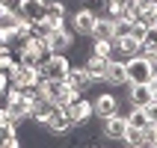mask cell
Segmentation results:
<instances>
[{
  "mask_svg": "<svg viewBox=\"0 0 157 148\" xmlns=\"http://www.w3.org/2000/svg\"><path fill=\"white\" fill-rule=\"evenodd\" d=\"M124 74H128V83H148L151 80V62L148 53H133L124 59Z\"/></svg>",
  "mask_w": 157,
  "mask_h": 148,
  "instance_id": "cell-1",
  "label": "cell"
},
{
  "mask_svg": "<svg viewBox=\"0 0 157 148\" xmlns=\"http://www.w3.org/2000/svg\"><path fill=\"white\" fill-rule=\"evenodd\" d=\"M39 68H42V74H44L48 80H65V77H68L71 62H68V56H65V53H51V59L42 62Z\"/></svg>",
  "mask_w": 157,
  "mask_h": 148,
  "instance_id": "cell-2",
  "label": "cell"
},
{
  "mask_svg": "<svg viewBox=\"0 0 157 148\" xmlns=\"http://www.w3.org/2000/svg\"><path fill=\"white\" fill-rule=\"evenodd\" d=\"M113 53L119 59H128L133 53H142V47H140V42H136L131 33H119V36H113Z\"/></svg>",
  "mask_w": 157,
  "mask_h": 148,
  "instance_id": "cell-3",
  "label": "cell"
},
{
  "mask_svg": "<svg viewBox=\"0 0 157 148\" xmlns=\"http://www.w3.org/2000/svg\"><path fill=\"white\" fill-rule=\"evenodd\" d=\"M65 113L71 116V122H74V127H77V124H89V119H92V113H95V110H92V104H89V101H83V98L77 95L71 104H65Z\"/></svg>",
  "mask_w": 157,
  "mask_h": 148,
  "instance_id": "cell-4",
  "label": "cell"
},
{
  "mask_svg": "<svg viewBox=\"0 0 157 148\" xmlns=\"http://www.w3.org/2000/svg\"><path fill=\"white\" fill-rule=\"evenodd\" d=\"M48 47H51V53H68L71 47H74V36H71L65 27H56V30H51V36H48Z\"/></svg>",
  "mask_w": 157,
  "mask_h": 148,
  "instance_id": "cell-5",
  "label": "cell"
},
{
  "mask_svg": "<svg viewBox=\"0 0 157 148\" xmlns=\"http://www.w3.org/2000/svg\"><path fill=\"white\" fill-rule=\"evenodd\" d=\"M95 18H98V12H95V9H89V6H80L77 12H74V18H71V24H74V30H77L80 36H92Z\"/></svg>",
  "mask_w": 157,
  "mask_h": 148,
  "instance_id": "cell-6",
  "label": "cell"
},
{
  "mask_svg": "<svg viewBox=\"0 0 157 148\" xmlns=\"http://www.w3.org/2000/svg\"><path fill=\"white\" fill-rule=\"evenodd\" d=\"M18 18H24V21H39V18H44V0H18L15 6Z\"/></svg>",
  "mask_w": 157,
  "mask_h": 148,
  "instance_id": "cell-7",
  "label": "cell"
},
{
  "mask_svg": "<svg viewBox=\"0 0 157 148\" xmlns=\"http://www.w3.org/2000/svg\"><path fill=\"white\" fill-rule=\"evenodd\" d=\"M104 83H113V86H124V83H128V74H124V59H119V56H110V59H107Z\"/></svg>",
  "mask_w": 157,
  "mask_h": 148,
  "instance_id": "cell-8",
  "label": "cell"
},
{
  "mask_svg": "<svg viewBox=\"0 0 157 148\" xmlns=\"http://www.w3.org/2000/svg\"><path fill=\"white\" fill-rule=\"evenodd\" d=\"M48 127H51V133H56V136H65V133L74 131V122H71V116L65 113V107H56V110H53Z\"/></svg>",
  "mask_w": 157,
  "mask_h": 148,
  "instance_id": "cell-9",
  "label": "cell"
},
{
  "mask_svg": "<svg viewBox=\"0 0 157 148\" xmlns=\"http://www.w3.org/2000/svg\"><path fill=\"white\" fill-rule=\"evenodd\" d=\"M128 101L131 107H145L148 101H154L148 83H128Z\"/></svg>",
  "mask_w": 157,
  "mask_h": 148,
  "instance_id": "cell-10",
  "label": "cell"
},
{
  "mask_svg": "<svg viewBox=\"0 0 157 148\" xmlns=\"http://www.w3.org/2000/svg\"><path fill=\"white\" fill-rule=\"evenodd\" d=\"M124 131H128V119H124V116L113 113V116L104 119V136H107V139H122Z\"/></svg>",
  "mask_w": 157,
  "mask_h": 148,
  "instance_id": "cell-11",
  "label": "cell"
},
{
  "mask_svg": "<svg viewBox=\"0 0 157 148\" xmlns=\"http://www.w3.org/2000/svg\"><path fill=\"white\" fill-rule=\"evenodd\" d=\"M113 33H116V21H110L107 15H98L95 27H92V39L95 42H113Z\"/></svg>",
  "mask_w": 157,
  "mask_h": 148,
  "instance_id": "cell-12",
  "label": "cell"
},
{
  "mask_svg": "<svg viewBox=\"0 0 157 148\" xmlns=\"http://www.w3.org/2000/svg\"><path fill=\"white\" fill-rule=\"evenodd\" d=\"M92 110H95V116L107 119V116L119 113V98H116V95H110V92H101V95H98V101L92 104Z\"/></svg>",
  "mask_w": 157,
  "mask_h": 148,
  "instance_id": "cell-13",
  "label": "cell"
},
{
  "mask_svg": "<svg viewBox=\"0 0 157 148\" xmlns=\"http://www.w3.org/2000/svg\"><path fill=\"white\" fill-rule=\"evenodd\" d=\"M83 68H86V74H89L92 83H104V71H107V59H104V56L92 53V56L83 62Z\"/></svg>",
  "mask_w": 157,
  "mask_h": 148,
  "instance_id": "cell-14",
  "label": "cell"
},
{
  "mask_svg": "<svg viewBox=\"0 0 157 148\" xmlns=\"http://www.w3.org/2000/svg\"><path fill=\"white\" fill-rule=\"evenodd\" d=\"M65 80H68V83L77 89V92H83V89L92 86V80H89V74H86V68H83V65H71V68H68V77H65Z\"/></svg>",
  "mask_w": 157,
  "mask_h": 148,
  "instance_id": "cell-15",
  "label": "cell"
},
{
  "mask_svg": "<svg viewBox=\"0 0 157 148\" xmlns=\"http://www.w3.org/2000/svg\"><path fill=\"white\" fill-rule=\"evenodd\" d=\"M6 107H9V113L15 116V119H30V107H33V101H30L27 95H21L18 101H9Z\"/></svg>",
  "mask_w": 157,
  "mask_h": 148,
  "instance_id": "cell-16",
  "label": "cell"
},
{
  "mask_svg": "<svg viewBox=\"0 0 157 148\" xmlns=\"http://www.w3.org/2000/svg\"><path fill=\"white\" fill-rule=\"evenodd\" d=\"M124 119H128V124H131V127H140V131L151 122L148 113H145V107H131V113L124 116Z\"/></svg>",
  "mask_w": 157,
  "mask_h": 148,
  "instance_id": "cell-17",
  "label": "cell"
},
{
  "mask_svg": "<svg viewBox=\"0 0 157 148\" xmlns=\"http://www.w3.org/2000/svg\"><path fill=\"white\" fill-rule=\"evenodd\" d=\"M140 47H142V53H154L157 51V24L145 27V36H142Z\"/></svg>",
  "mask_w": 157,
  "mask_h": 148,
  "instance_id": "cell-18",
  "label": "cell"
},
{
  "mask_svg": "<svg viewBox=\"0 0 157 148\" xmlns=\"http://www.w3.org/2000/svg\"><path fill=\"white\" fill-rule=\"evenodd\" d=\"M18 124H21V119H15V116L9 113V107H0V127H12V131H18Z\"/></svg>",
  "mask_w": 157,
  "mask_h": 148,
  "instance_id": "cell-19",
  "label": "cell"
},
{
  "mask_svg": "<svg viewBox=\"0 0 157 148\" xmlns=\"http://www.w3.org/2000/svg\"><path fill=\"white\" fill-rule=\"evenodd\" d=\"M122 142H124V145H142V131H140V127H131V124H128V131H124Z\"/></svg>",
  "mask_w": 157,
  "mask_h": 148,
  "instance_id": "cell-20",
  "label": "cell"
},
{
  "mask_svg": "<svg viewBox=\"0 0 157 148\" xmlns=\"http://www.w3.org/2000/svg\"><path fill=\"white\" fill-rule=\"evenodd\" d=\"M15 39H18V42L30 39V21H24V18H18V21H15Z\"/></svg>",
  "mask_w": 157,
  "mask_h": 148,
  "instance_id": "cell-21",
  "label": "cell"
},
{
  "mask_svg": "<svg viewBox=\"0 0 157 148\" xmlns=\"http://www.w3.org/2000/svg\"><path fill=\"white\" fill-rule=\"evenodd\" d=\"M92 53H98V56H104V59H110V56H116V53H113V42H95V47H92Z\"/></svg>",
  "mask_w": 157,
  "mask_h": 148,
  "instance_id": "cell-22",
  "label": "cell"
},
{
  "mask_svg": "<svg viewBox=\"0 0 157 148\" xmlns=\"http://www.w3.org/2000/svg\"><path fill=\"white\" fill-rule=\"evenodd\" d=\"M0 145H6V148H18V145H21V139H18V131H9L6 136H0Z\"/></svg>",
  "mask_w": 157,
  "mask_h": 148,
  "instance_id": "cell-23",
  "label": "cell"
},
{
  "mask_svg": "<svg viewBox=\"0 0 157 148\" xmlns=\"http://www.w3.org/2000/svg\"><path fill=\"white\" fill-rule=\"evenodd\" d=\"M12 86V80H9V74L6 71H0V95H6V89Z\"/></svg>",
  "mask_w": 157,
  "mask_h": 148,
  "instance_id": "cell-24",
  "label": "cell"
},
{
  "mask_svg": "<svg viewBox=\"0 0 157 148\" xmlns=\"http://www.w3.org/2000/svg\"><path fill=\"white\" fill-rule=\"evenodd\" d=\"M148 86H151V95H154V98H157V74H154V77H151V80H148Z\"/></svg>",
  "mask_w": 157,
  "mask_h": 148,
  "instance_id": "cell-25",
  "label": "cell"
},
{
  "mask_svg": "<svg viewBox=\"0 0 157 148\" xmlns=\"http://www.w3.org/2000/svg\"><path fill=\"white\" fill-rule=\"evenodd\" d=\"M6 9H9V6H6V3H0V18H3V12H6Z\"/></svg>",
  "mask_w": 157,
  "mask_h": 148,
  "instance_id": "cell-26",
  "label": "cell"
},
{
  "mask_svg": "<svg viewBox=\"0 0 157 148\" xmlns=\"http://www.w3.org/2000/svg\"><path fill=\"white\" fill-rule=\"evenodd\" d=\"M0 3H6V6H9V3H12V0H0Z\"/></svg>",
  "mask_w": 157,
  "mask_h": 148,
  "instance_id": "cell-27",
  "label": "cell"
},
{
  "mask_svg": "<svg viewBox=\"0 0 157 148\" xmlns=\"http://www.w3.org/2000/svg\"><path fill=\"white\" fill-rule=\"evenodd\" d=\"M154 56H157V51H154Z\"/></svg>",
  "mask_w": 157,
  "mask_h": 148,
  "instance_id": "cell-28",
  "label": "cell"
}]
</instances>
